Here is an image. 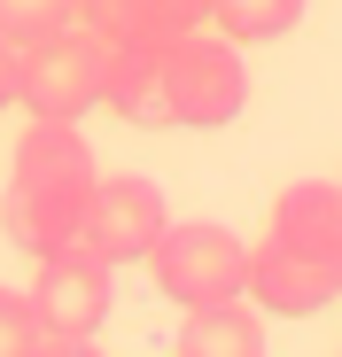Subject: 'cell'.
Wrapping results in <instances>:
<instances>
[{"label":"cell","mask_w":342,"mask_h":357,"mask_svg":"<svg viewBox=\"0 0 342 357\" xmlns=\"http://www.w3.org/2000/svg\"><path fill=\"white\" fill-rule=\"evenodd\" d=\"M63 24H78V0H0V39L8 47H31Z\"/></svg>","instance_id":"cell-12"},{"label":"cell","mask_w":342,"mask_h":357,"mask_svg":"<svg viewBox=\"0 0 342 357\" xmlns=\"http://www.w3.org/2000/svg\"><path fill=\"white\" fill-rule=\"evenodd\" d=\"M334 295H342V264H319L288 241H272V233L249 249V303L265 319H319Z\"/></svg>","instance_id":"cell-7"},{"label":"cell","mask_w":342,"mask_h":357,"mask_svg":"<svg viewBox=\"0 0 342 357\" xmlns=\"http://www.w3.org/2000/svg\"><path fill=\"white\" fill-rule=\"evenodd\" d=\"M101 187L94 140L78 125H54V116H31L24 140L8 148V187H0V233L24 249L47 257L86 233V202Z\"/></svg>","instance_id":"cell-1"},{"label":"cell","mask_w":342,"mask_h":357,"mask_svg":"<svg viewBox=\"0 0 342 357\" xmlns=\"http://www.w3.org/2000/svg\"><path fill=\"white\" fill-rule=\"evenodd\" d=\"M140 264H148L156 295H163V303H179V311L249 295V241H241L234 225H210V218H171Z\"/></svg>","instance_id":"cell-5"},{"label":"cell","mask_w":342,"mask_h":357,"mask_svg":"<svg viewBox=\"0 0 342 357\" xmlns=\"http://www.w3.org/2000/svg\"><path fill=\"white\" fill-rule=\"evenodd\" d=\"M0 357H39V319H31V295L0 287Z\"/></svg>","instance_id":"cell-13"},{"label":"cell","mask_w":342,"mask_h":357,"mask_svg":"<svg viewBox=\"0 0 342 357\" xmlns=\"http://www.w3.org/2000/svg\"><path fill=\"white\" fill-rule=\"evenodd\" d=\"M109 54L86 24H63L31 47H16V109L24 116H54V125H86L109 93Z\"/></svg>","instance_id":"cell-4"},{"label":"cell","mask_w":342,"mask_h":357,"mask_svg":"<svg viewBox=\"0 0 342 357\" xmlns=\"http://www.w3.org/2000/svg\"><path fill=\"white\" fill-rule=\"evenodd\" d=\"M156 78H163V125L171 132H218V125H234L249 109V63L210 24L156 47Z\"/></svg>","instance_id":"cell-3"},{"label":"cell","mask_w":342,"mask_h":357,"mask_svg":"<svg viewBox=\"0 0 342 357\" xmlns=\"http://www.w3.org/2000/svg\"><path fill=\"white\" fill-rule=\"evenodd\" d=\"M0 109H16V47L0 39Z\"/></svg>","instance_id":"cell-14"},{"label":"cell","mask_w":342,"mask_h":357,"mask_svg":"<svg viewBox=\"0 0 342 357\" xmlns=\"http://www.w3.org/2000/svg\"><path fill=\"white\" fill-rule=\"evenodd\" d=\"M117 303V264L86 233L63 249L31 257V319H39V357H94V334Z\"/></svg>","instance_id":"cell-2"},{"label":"cell","mask_w":342,"mask_h":357,"mask_svg":"<svg viewBox=\"0 0 342 357\" xmlns=\"http://www.w3.org/2000/svg\"><path fill=\"white\" fill-rule=\"evenodd\" d=\"M210 16V0H78V24L109 54H156Z\"/></svg>","instance_id":"cell-8"},{"label":"cell","mask_w":342,"mask_h":357,"mask_svg":"<svg viewBox=\"0 0 342 357\" xmlns=\"http://www.w3.org/2000/svg\"><path fill=\"white\" fill-rule=\"evenodd\" d=\"M304 16H311V0H210V16H202V24L249 54V47H280Z\"/></svg>","instance_id":"cell-11"},{"label":"cell","mask_w":342,"mask_h":357,"mask_svg":"<svg viewBox=\"0 0 342 357\" xmlns=\"http://www.w3.org/2000/svg\"><path fill=\"white\" fill-rule=\"evenodd\" d=\"M265 233L304 249V257H319V264H342V178H296V187H280Z\"/></svg>","instance_id":"cell-9"},{"label":"cell","mask_w":342,"mask_h":357,"mask_svg":"<svg viewBox=\"0 0 342 357\" xmlns=\"http://www.w3.org/2000/svg\"><path fill=\"white\" fill-rule=\"evenodd\" d=\"M265 311L249 295H225V303H195L179 311V334H171V357H265Z\"/></svg>","instance_id":"cell-10"},{"label":"cell","mask_w":342,"mask_h":357,"mask_svg":"<svg viewBox=\"0 0 342 357\" xmlns=\"http://www.w3.org/2000/svg\"><path fill=\"white\" fill-rule=\"evenodd\" d=\"M171 225V202H163V187L156 178H140V171H117V178H101L94 187V202H86V241L109 257V264H140L148 249H156V233Z\"/></svg>","instance_id":"cell-6"}]
</instances>
